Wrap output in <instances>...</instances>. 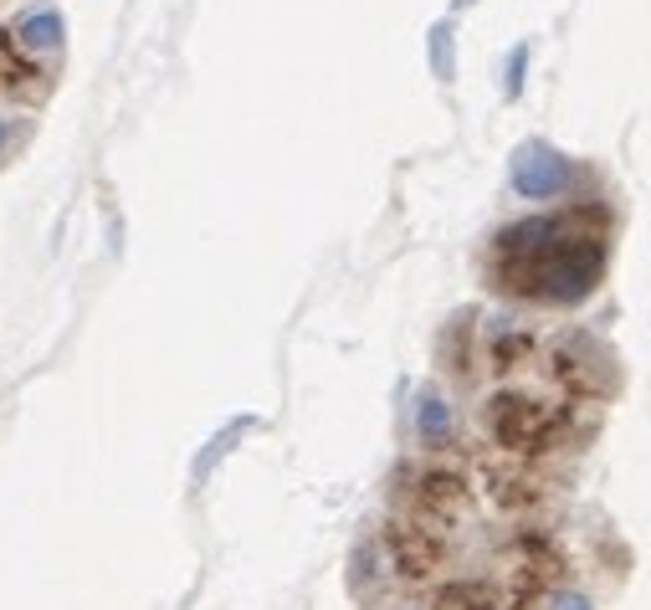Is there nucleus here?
<instances>
[{
  "label": "nucleus",
  "instance_id": "obj_6",
  "mask_svg": "<svg viewBox=\"0 0 651 610\" xmlns=\"http://www.w3.org/2000/svg\"><path fill=\"white\" fill-rule=\"evenodd\" d=\"M411 498H415V518H421V523H452V518L472 503V488H467V478H457V472H425Z\"/></svg>",
  "mask_w": 651,
  "mask_h": 610
},
{
  "label": "nucleus",
  "instance_id": "obj_2",
  "mask_svg": "<svg viewBox=\"0 0 651 610\" xmlns=\"http://www.w3.org/2000/svg\"><path fill=\"white\" fill-rule=\"evenodd\" d=\"M559 237H564V221H554V216H529V221H513L508 231H498L492 282L503 292H519V298H539V262Z\"/></svg>",
  "mask_w": 651,
  "mask_h": 610
},
{
  "label": "nucleus",
  "instance_id": "obj_11",
  "mask_svg": "<svg viewBox=\"0 0 651 610\" xmlns=\"http://www.w3.org/2000/svg\"><path fill=\"white\" fill-rule=\"evenodd\" d=\"M529 354H533V339L519 329H508L492 339V364H498V370H519V364H529Z\"/></svg>",
  "mask_w": 651,
  "mask_h": 610
},
{
  "label": "nucleus",
  "instance_id": "obj_7",
  "mask_svg": "<svg viewBox=\"0 0 651 610\" xmlns=\"http://www.w3.org/2000/svg\"><path fill=\"white\" fill-rule=\"evenodd\" d=\"M482 482H488L492 503L503 508V513H529V508L544 503V488L529 478V472H519V467H498L488 462L482 467Z\"/></svg>",
  "mask_w": 651,
  "mask_h": 610
},
{
  "label": "nucleus",
  "instance_id": "obj_12",
  "mask_svg": "<svg viewBox=\"0 0 651 610\" xmlns=\"http://www.w3.org/2000/svg\"><path fill=\"white\" fill-rule=\"evenodd\" d=\"M425 47H431V72H437L441 82H452V72H457V62H452V27H431Z\"/></svg>",
  "mask_w": 651,
  "mask_h": 610
},
{
  "label": "nucleus",
  "instance_id": "obj_4",
  "mask_svg": "<svg viewBox=\"0 0 651 610\" xmlns=\"http://www.w3.org/2000/svg\"><path fill=\"white\" fill-rule=\"evenodd\" d=\"M385 554L400 580H431L441 570V559H447V544H441L437 523L395 518V523H385Z\"/></svg>",
  "mask_w": 651,
  "mask_h": 610
},
{
  "label": "nucleus",
  "instance_id": "obj_5",
  "mask_svg": "<svg viewBox=\"0 0 651 610\" xmlns=\"http://www.w3.org/2000/svg\"><path fill=\"white\" fill-rule=\"evenodd\" d=\"M513 190L529 200H554L570 190V164L549 144H523L513 160Z\"/></svg>",
  "mask_w": 651,
  "mask_h": 610
},
{
  "label": "nucleus",
  "instance_id": "obj_14",
  "mask_svg": "<svg viewBox=\"0 0 651 610\" xmlns=\"http://www.w3.org/2000/svg\"><path fill=\"white\" fill-rule=\"evenodd\" d=\"M0 149H6V119H0Z\"/></svg>",
  "mask_w": 651,
  "mask_h": 610
},
{
  "label": "nucleus",
  "instance_id": "obj_3",
  "mask_svg": "<svg viewBox=\"0 0 651 610\" xmlns=\"http://www.w3.org/2000/svg\"><path fill=\"white\" fill-rule=\"evenodd\" d=\"M605 272V241L580 231V237H559L539 262V298L549 303H580Z\"/></svg>",
  "mask_w": 651,
  "mask_h": 610
},
{
  "label": "nucleus",
  "instance_id": "obj_13",
  "mask_svg": "<svg viewBox=\"0 0 651 610\" xmlns=\"http://www.w3.org/2000/svg\"><path fill=\"white\" fill-rule=\"evenodd\" d=\"M523 67H529V47H519V52H513V67H508V98H519V88H523Z\"/></svg>",
  "mask_w": 651,
  "mask_h": 610
},
{
  "label": "nucleus",
  "instance_id": "obj_15",
  "mask_svg": "<svg viewBox=\"0 0 651 610\" xmlns=\"http://www.w3.org/2000/svg\"><path fill=\"white\" fill-rule=\"evenodd\" d=\"M457 6H472V0H457Z\"/></svg>",
  "mask_w": 651,
  "mask_h": 610
},
{
  "label": "nucleus",
  "instance_id": "obj_10",
  "mask_svg": "<svg viewBox=\"0 0 651 610\" xmlns=\"http://www.w3.org/2000/svg\"><path fill=\"white\" fill-rule=\"evenodd\" d=\"M498 590L482 580H457V584H441L437 590V610H498Z\"/></svg>",
  "mask_w": 651,
  "mask_h": 610
},
{
  "label": "nucleus",
  "instance_id": "obj_1",
  "mask_svg": "<svg viewBox=\"0 0 651 610\" xmlns=\"http://www.w3.org/2000/svg\"><path fill=\"white\" fill-rule=\"evenodd\" d=\"M564 426H570L564 406H544V400L519 396V390H498L488 400V431L508 457H539L564 437Z\"/></svg>",
  "mask_w": 651,
  "mask_h": 610
},
{
  "label": "nucleus",
  "instance_id": "obj_8",
  "mask_svg": "<svg viewBox=\"0 0 651 610\" xmlns=\"http://www.w3.org/2000/svg\"><path fill=\"white\" fill-rule=\"evenodd\" d=\"M62 16L57 11H27L21 21H16L11 41L21 47V52H52V47H62Z\"/></svg>",
  "mask_w": 651,
  "mask_h": 610
},
{
  "label": "nucleus",
  "instance_id": "obj_9",
  "mask_svg": "<svg viewBox=\"0 0 651 610\" xmlns=\"http://www.w3.org/2000/svg\"><path fill=\"white\" fill-rule=\"evenodd\" d=\"M415 431H421L425 447H447L452 441V406L437 396V390H425L415 400Z\"/></svg>",
  "mask_w": 651,
  "mask_h": 610
}]
</instances>
